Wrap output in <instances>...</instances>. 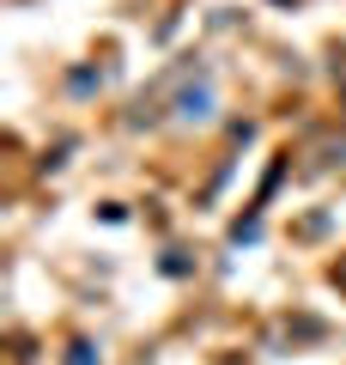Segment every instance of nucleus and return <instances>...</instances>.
Returning <instances> with one entry per match:
<instances>
[{"mask_svg": "<svg viewBox=\"0 0 346 365\" xmlns=\"http://www.w3.org/2000/svg\"><path fill=\"white\" fill-rule=\"evenodd\" d=\"M334 280H346V262H340V268H334Z\"/></svg>", "mask_w": 346, "mask_h": 365, "instance_id": "1", "label": "nucleus"}]
</instances>
